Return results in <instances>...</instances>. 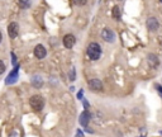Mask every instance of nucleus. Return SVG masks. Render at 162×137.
Returning <instances> with one entry per match:
<instances>
[{
	"label": "nucleus",
	"instance_id": "obj_11",
	"mask_svg": "<svg viewBox=\"0 0 162 137\" xmlns=\"http://www.w3.org/2000/svg\"><path fill=\"white\" fill-rule=\"evenodd\" d=\"M147 60H148V64H149V66H152L153 68H155V67H157V66H158V64H160L158 57L156 56L155 54H149V55L147 56Z\"/></svg>",
	"mask_w": 162,
	"mask_h": 137
},
{
	"label": "nucleus",
	"instance_id": "obj_21",
	"mask_svg": "<svg viewBox=\"0 0 162 137\" xmlns=\"http://www.w3.org/2000/svg\"><path fill=\"white\" fill-rule=\"evenodd\" d=\"M84 105H85V108H88V107H89V103L86 102V99H84Z\"/></svg>",
	"mask_w": 162,
	"mask_h": 137
},
{
	"label": "nucleus",
	"instance_id": "obj_13",
	"mask_svg": "<svg viewBox=\"0 0 162 137\" xmlns=\"http://www.w3.org/2000/svg\"><path fill=\"white\" fill-rule=\"evenodd\" d=\"M111 15H113V18L114 19H117V20H119L120 19V17H122V14H120V9H119V7H115L113 8V10H111Z\"/></svg>",
	"mask_w": 162,
	"mask_h": 137
},
{
	"label": "nucleus",
	"instance_id": "obj_1",
	"mask_svg": "<svg viewBox=\"0 0 162 137\" xmlns=\"http://www.w3.org/2000/svg\"><path fill=\"white\" fill-rule=\"evenodd\" d=\"M86 52H88V56H89L90 60L96 61V60H99V57L101 55V48H100V46L98 43L91 42V43L88 46V51Z\"/></svg>",
	"mask_w": 162,
	"mask_h": 137
},
{
	"label": "nucleus",
	"instance_id": "obj_19",
	"mask_svg": "<svg viewBox=\"0 0 162 137\" xmlns=\"http://www.w3.org/2000/svg\"><path fill=\"white\" fill-rule=\"evenodd\" d=\"M12 56H13V65H15L17 64V56H15L14 54H12Z\"/></svg>",
	"mask_w": 162,
	"mask_h": 137
},
{
	"label": "nucleus",
	"instance_id": "obj_22",
	"mask_svg": "<svg viewBox=\"0 0 162 137\" xmlns=\"http://www.w3.org/2000/svg\"><path fill=\"white\" fill-rule=\"evenodd\" d=\"M86 131H88L89 133H93V130H90V128H86Z\"/></svg>",
	"mask_w": 162,
	"mask_h": 137
},
{
	"label": "nucleus",
	"instance_id": "obj_9",
	"mask_svg": "<svg viewBox=\"0 0 162 137\" xmlns=\"http://www.w3.org/2000/svg\"><path fill=\"white\" fill-rule=\"evenodd\" d=\"M90 119H91L90 113L88 112V110H85V112H82V113L80 114L79 122H80V124L82 126V127H88V124H89V122H90Z\"/></svg>",
	"mask_w": 162,
	"mask_h": 137
},
{
	"label": "nucleus",
	"instance_id": "obj_4",
	"mask_svg": "<svg viewBox=\"0 0 162 137\" xmlns=\"http://www.w3.org/2000/svg\"><path fill=\"white\" fill-rule=\"evenodd\" d=\"M101 37L105 42H114L115 41V33L109 28H104L101 32Z\"/></svg>",
	"mask_w": 162,
	"mask_h": 137
},
{
	"label": "nucleus",
	"instance_id": "obj_16",
	"mask_svg": "<svg viewBox=\"0 0 162 137\" xmlns=\"http://www.w3.org/2000/svg\"><path fill=\"white\" fill-rule=\"evenodd\" d=\"M86 1H88V0H74V3L76 4V5H79V7H82V5H85Z\"/></svg>",
	"mask_w": 162,
	"mask_h": 137
},
{
	"label": "nucleus",
	"instance_id": "obj_12",
	"mask_svg": "<svg viewBox=\"0 0 162 137\" xmlns=\"http://www.w3.org/2000/svg\"><path fill=\"white\" fill-rule=\"evenodd\" d=\"M30 83H32V85H33L34 88H41L43 85V80H42V77L39 75H33L32 76Z\"/></svg>",
	"mask_w": 162,
	"mask_h": 137
},
{
	"label": "nucleus",
	"instance_id": "obj_6",
	"mask_svg": "<svg viewBox=\"0 0 162 137\" xmlns=\"http://www.w3.org/2000/svg\"><path fill=\"white\" fill-rule=\"evenodd\" d=\"M146 25H147L148 31H151V32H156V31L158 29V27H160V23L155 17H149L147 19V22H146Z\"/></svg>",
	"mask_w": 162,
	"mask_h": 137
},
{
	"label": "nucleus",
	"instance_id": "obj_15",
	"mask_svg": "<svg viewBox=\"0 0 162 137\" xmlns=\"http://www.w3.org/2000/svg\"><path fill=\"white\" fill-rule=\"evenodd\" d=\"M5 70H7V65L4 64V62L0 60V75H1V74H4L5 72Z\"/></svg>",
	"mask_w": 162,
	"mask_h": 137
},
{
	"label": "nucleus",
	"instance_id": "obj_20",
	"mask_svg": "<svg viewBox=\"0 0 162 137\" xmlns=\"http://www.w3.org/2000/svg\"><path fill=\"white\" fill-rule=\"evenodd\" d=\"M82 95H84V92L81 90V92H80V93L77 94V98H79V99H81V98H82Z\"/></svg>",
	"mask_w": 162,
	"mask_h": 137
},
{
	"label": "nucleus",
	"instance_id": "obj_23",
	"mask_svg": "<svg viewBox=\"0 0 162 137\" xmlns=\"http://www.w3.org/2000/svg\"><path fill=\"white\" fill-rule=\"evenodd\" d=\"M1 41H3V34H1V32H0V43H1Z\"/></svg>",
	"mask_w": 162,
	"mask_h": 137
},
{
	"label": "nucleus",
	"instance_id": "obj_17",
	"mask_svg": "<svg viewBox=\"0 0 162 137\" xmlns=\"http://www.w3.org/2000/svg\"><path fill=\"white\" fill-rule=\"evenodd\" d=\"M68 76H70V80H71V81H74V80H75V76H76V75H75V68H72V70L70 71Z\"/></svg>",
	"mask_w": 162,
	"mask_h": 137
},
{
	"label": "nucleus",
	"instance_id": "obj_8",
	"mask_svg": "<svg viewBox=\"0 0 162 137\" xmlns=\"http://www.w3.org/2000/svg\"><path fill=\"white\" fill-rule=\"evenodd\" d=\"M46 55H47V51H46V48H45V46L37 45V46L34 47V56H36L38 60L45 59Z\"/></svg>",
	"mask_w": 162,
	"mask_h": 137
},
{
	"label": "nucleus",
	"instance_id": "obj_5",
	"mask_svg": "<svg viewBox=\"0 0 162 137\" xmlns=\"http://www.w3.org/2000/svg\"><path fill=\"white\" fill-rule=\"evenodd\" d=\"M88 85H89V88H90L93 92L98 93V92H101V90H103V84H101V81L99 80V79H91V80H89Z\"/></svg>",
	"mask_w": 162,
	"mask_h": 137
},
{
	"label": "nucleus",
	"instance_id": "obj_7",
	"mask_svg": "<svg viewBox=\"0 0 162 137\" xmlns=\"http://www.w3.org/2000/svg\"><path fill=\"white\" fill-rule=\"evenodd\" d=\"M63 46L66 47V48H72V47L75 46V43H76V39H75V36L72 34H66L63 37Z\"/></svg>",
	"mask_w": 162,
	"mask_h": 137
},
{
	"label": "nucleus",
	"instance_id": "obj_10",
	"mask_svg": "<svg viewBox=\"0 0 162 137\" xmlns=\"http://www.w3.org/2000/svg\"><path fill=\"white\" fill-rule=\"evenodd\" d=\"M17 79H18V66L14 68V70L10 72V75L5 79V84H8V85H10V84H13L17 81Z\"/></svg>",
	"mask_w": 162,
	"mask_h": 137
},
{
	"label": "nucleus",
	"instance_id": "obj_3",
	"mask_svg": "<svg viewBox=\"0 0 162 137\" xmlns=\"http://www.w3.org/2000/svg\"><path fill=\"white\" fill-rule=\"evenodd\" d=\"M8 34L10 38H17L19 34V24L17 22H12L8 25Z\"/></svg>",
	"mask_w": 162,
	"mask_h": 137
},
{
	"label": "nucleus",
	"instance_id": "obj_2",
	"mask_svg": "<svg viewBox=\"0 0 162 137\" xmlns=\"http://www.w3.org/2000/svg\"><path fill=\"white\" fill-rule=\"evenodd\" d=\"M29 105H30L32 109L36 110V112H41V110L43 109V107H45V99H43L41 95H38V94H36V95L30 97Z\"/></svg>",
	"mask_w": 162,
	"mask_h": 137
},
{
	"label": "nucleus",
	"instance_id": "obj_18",
	"mask_svg": "<svg viewBox=\"0 0 162 137\" xmlns=\"http://www.w3.org/2000/svg\"><path fill=\"white\" fill-rule=\"evenodd\" d=\"M156 89H157V90H158V94H160V97H162V86L161 85H158V84H156Z\"/></svg>",
	"mask_w": 162,
	"mask_h": 137
},
{
	"label": "nucleus",
	"instance_id": "obj_14",
	"mask_svg": "<svg viewBox=\"0 0 162 137\" xmlns=\"http://www.w3.org/2000/svg\"><path fill=\"white\" fill-rule=\"evenodd\" d=\"M18 5L22 9H28L30 7V0H18Z\"/></svg>",
	"mask_w": 162,
	"mask_h": 137
}]
</instances>
